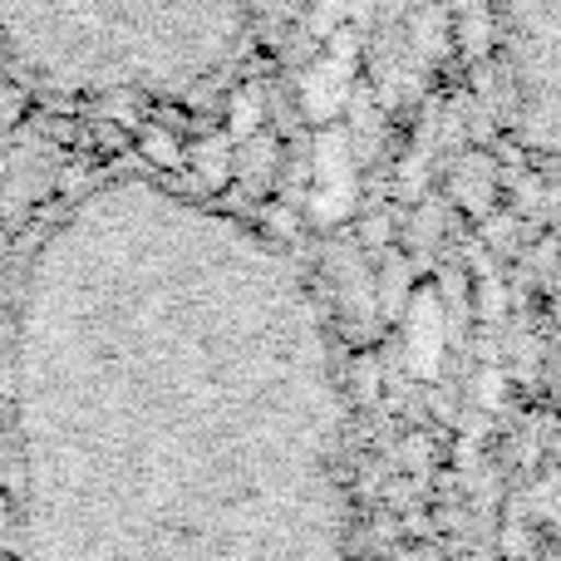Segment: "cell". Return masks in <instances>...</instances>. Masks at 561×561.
<instances>
[{
	"instance_id": "7a4b0ae2",
	"label": "cell",
	"mask_w": 561,
	"mask_h": 561,
	"mask_svg": "<svg viewBox=\"0 0 561 561\" xmlns=\"http://www.w3.org/2000/svg\"><path fill=\"white\" fill-rule=\"evenodd\" d=\"M256 0H0V55L65 99H187L227 75Z\"/></svg>"
},
{
	"instance_id": "277c9868",
	"label": "cell",
	"mask_w": 561,
	"mask_h": 561,
	"mask_svg": "<svg viewBox=\"0 0 561 561\" xmlns=\"http://www.w3.org/2000/svg\"><path fill=\"white\" fill-rule=\"evenodd\" d=\"M552 330H557V379H561V280H557V300H552Z\"/></svg>"
},
{
	"instance_id": "6da1fadb",
	"label": "cell",
	"mask_w": 561,
	"mask_h": 561,
	"mask_svg": "<svg viewBox=\"0 0 561 561\" xmlns=\"http://www.w3.org/2000/svg\"><path fill=\"white\" fill-rule=\"evenodd\" d=\"M30 561H345V385L306 276L148 178L89 187L10 325Z\"/></svg>"
},
{
	"instance_id": "3957f363",
	"label": "cell",
	"mask_w": 561,
	"mask_h": 561,
	"mask_svg": "<svg viewBox=\"0 0 561 561\" xmlns=\"http://www.w3.org/2000/svg\"><path fill=\"white\" fill-rule=\"evenodd\" d=\"M493 65L513 144L561 168V0H493Z\"/></svg>"
}]
</instances>
